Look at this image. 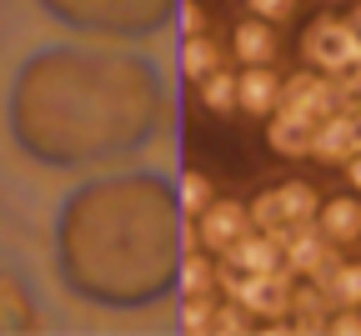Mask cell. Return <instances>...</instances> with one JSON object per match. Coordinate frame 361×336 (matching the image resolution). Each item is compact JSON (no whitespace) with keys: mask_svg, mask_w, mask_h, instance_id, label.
Here are the masks:
<instances>
[{"mask_svg":"<svg viewBox=\"0 0 361 336\" xmlns=\"http://www.w3.org/2000/svg\"><path fill=\"white\" fill-rule=\"evenodd\" d=\"M311 131H316V121L276 106V111L266 116V146L276 151V156H286V161H301V156H311Z\"/></svg>","mask_w":361,"mask_h":336,"instance_id":"obj_13","label":"cell"},{"mask_svg":"<svg viewBox=\"0 0 361 336\" xmlns=\"http://www.w3.org/2000/svg\"><path fill=\"white\" fill-rule=\"evenodd\" d=\"M301 61L311 71L341 76L346 66H356V30L341 16H316L306 25V35H301Z\"/></svg>","mask_w":361,"mask_h":336,"instance_id":"obj_5","label":"cell"},{"mask_svg":"<svg viewBox=\"0 0 361 336\" xmlns=\"http://www.w3.org/2000/svg\"><path fill=\"white\" fill-rule=\"evenodd\" d=\"M246 326H251V311H246L241 301H231V296L216 301V321H211V331H216V336H241Z\"/></svg>","mask_w":361,"mask_h":336,"instance_id":"obj_22","label":"cell"},{"mask_svg":"<svg viewBox=\"0 0 361 336\" xmlns=\"http://www.w3.org/2000/svg\"><path fill=\"white\" fill-rule=\"evenodd\" d=\"M56 271L96 306L156 301L180 271V206L151 176L71 191L56 216Z\"/></svg>","mask_w":361,"mask_h":336,"instance_id":"obj_2","label":"cell"},{"mask_svg":"<svg viewBox=\"0 0 361 336\" xmlns=\"http://www.w3.org/2000/svg\"><path fill=\"white\" fill-rule=\"evenodd\" d=\"M196 30H206V11L196 0H180V35H196Z\"/></svg>","mask_w":361,"mask_h":336,"instance_id":"obj_24","label":"cell"},{"mask_svg":"<svg viewBox=\"0 0 361 336\" xmlns=\"http://www.w3.org/2000/svg\"><path fill=\"white\" fill-rule=\"evenodd\" d=\"M211 321H216V292H191V296H180V331L206 336Z\"/></svg>","mask_w":361,"mask_h":336,"instance_id":"obj_21","label":"cell"},{"mask_svg":"<svg viewBox=\"0 0 361 336\" xmlns=\"http://www.w3.org/2000/svg\"><path fill=\"white\" fill-rule=\"evenodd\" d=\"M231 56L241 66H276L281 56V40H276V25L261 20V16H241L231 25Z\"/></svg>","mask_w":361,"mask_h":336,"instance_id":"obj_11","label":"cell"},{"mask_svg":"<svg viewBox=\"0 0 361 336\" xmlns=\"http://www.w3.org/2000/svg\"><path fill=\"white\" fill-rule=\"evenodd\" d=\"M216 66H226V51H221L206 30H196V35L180 40V76H186V80H201V76H211Z\"/></svg>","mask_w":361,"mask_h":336,"instance_id":"obj_16","label":"cell"},{"mask_svg":"<svg viewBox=\"0 0 361 336\" xmlns=\"http://www.w3.org/2000/svg\"><path fill=\"white\" fill-rule=\"evenodd\" d=\"M316 226H322V236L331 246H356L361 241V196L356 191H336V196H322V206H316Z\"/></svg>","mask_w":361,"mask_h":336,"instance_id":"obj_10","label":"cell"},{"mask_svg":"<svg viewBox=\"0 0 361 336\" xmlns=\"http://www.w3.org/2000/svg\"><path fill=\"white\" fill-rule=\"evenodd\" d=\"M216 271H221V261H211V251H206V246L180 251V271H176L180 296H191V292H216Z\"/></svg>","mask_w":361,"mask_h":336,"instance_id":"obj_17","label":"cell"},{"mask_svg":"<svg viewBox=\"0 0 361 336\" xmlns=\"http://www.w3.org/2000/svg\"><path fill=\"white\" fill-rule=\"evenodd\" d=\"M351 151H356V111L336 106V111H326L322 121H316V131H311V161L346 166Z\"/></svg>","mask_w":361,"mask_h":336,"instance_id":"obj_8","label":"cell"},{"mask_svg":"<svg viewBox=\"0 0 361 336\" xmlns=\"http://www.w3.org/2000/svg\"><path fill=\"white\" fill-rule=\"evenodd\" d=\"M166 116L161 76L130 56L51 45L20 61L6 95L16 151L45 171H85L146 146Z\"/></svg>","mask_w":361,"mask_h":336,"instance_id":"obj_1","label":"cell"},{"mask_svg":"<svg viewBox=\"0 0 361 336\" xmlns=\"http://www.w3.org/2000/svg\"><path fill=\"white\" fill-rule=\"evenodd\" d=\"M211 201H216V181H211L206 171H180V181H176V206L186 211V216H201Z\"/></svg>","mask_w":361,"mask_h":336,"instance_id":"obj_19","label":"cell"},{"mask_svg":"<svg viewBox=\"0 0 361 336\" xmlns=\"http://www.w3.org/2000/svg\"><path fill=\"white\" fill-rule=\"evenodd\" d=\"M296 11H301V0H246V16H261L271 25H286Z\"/></svg>","mask_w":361,"mask_h":336,"instance_id":"obj_23","label":"cell"},{"mask_svg":"<svg viewBox=\"0 0 361 336\" xmlns=\"http://www.w3.org/2000/svg\"><path fill=\"white\" fill-rule=\"evenodd\" d=\"M196 95H201V106L211 116H231L236 111V71L231 66H216L211 76L196 80Z\"/></svg>","mask_w":361,"mask_h":336,"instance_id":"obj_18","label":"cell"},{"mask_svg":"<svg viewBox=\"0 0 361 336\" xmlns=\"http://www.w3.org/2000/svg\"><path fill=\"white\" fill-rule=\"evenodd\" d=\"M281 106L286 111H296V116H306V121H322L326 111H336L341 101H336V76H326V71H296V76H286V85H281Z\"/></svg>","mask_w":361,"mask_h":336,"instance_id":"obj_7","label":"cell"},{"mask_svg":"<svg viewBox=\"0 0 361 336\" xmlns=\"http://www.w3.org/2000/svg\"><path fill=\"white\" fill-rule=\"evenodd\" d=\"M226 261H231V266H241V271H256V276H266V271H281V266H286L281 241H276V236H266V231H256V226L241 236V241H236L231 251H226Z\"/></svg>","mask_w":361,"mask_h":336,"instance_id":"obj_14","label":"cell"},{"mask_svg":"<svg viewBox=\"0 0 361 336\" xmlns=\"http://www.w3.org/2000/svg\"><path fill=\"white\" fill-rule=\"evenodd\" d=\"M35 6L80 35H141L166 20L171 0H35Z\"/></svg>","mask_w":361,"mask_h":336,"instance_id":"obj_3","label":"cell"},{"mask_svg":"<svg viewBox=\"0 0 361 336\" xmlns=\"http://www.w3.org/2000/svg\"><path fill=\"white\" fill-rule=\"evenodd\" d=\"M281 85H286V76H276V66H241L236 71V111L266 121L281 106Z\"/></svg>","mask_w":361,"mask_h":336,"instance_id":"obj_9","label":"cell"},{"mask_svg":"<svg viewBox=\"0 0 361 336\" xmlns=\"http://www.w3.org/2000/svg\"><path fill=\"white\" fill-rule=\"evenodd\" d=\"M246 231H251L246 201H226V196H216V201L196 216V236H201V246H206L211 256H226Z\"/></svg>","mask_w":361,"mask_h":336,"instance_id":"obj_6","label":"cell"},{"mask_svg":"<svg viewBox=\"0 0 361 336\" xmlns=\"http://www.w3.org/2000/svg\"><path fill=\"white\" fill-rule=\"evenodd\" d=\"M316 206H322V191H316L311 181H301V176L276 181V186L256 191V196L246 201L251 226L266 231V236H276V241H281V231H291L301 221H316Z\"/></svg>","mask_w":361,"mask_h":336,"instance_id":"obj_4","label":"cell"},{"mask_svg":"<svg viewBox=\"0 0 361 336\" xmlns=\"http://www.w3.org/2000/svg\"><path fill=\"white\" fill-rule=\"evenodd\" d=\"M322 292H326L331 306H361V261H341Z\"/></svg>","mask_w":361,"mask_h":336,"instance_id":"obj_20","label":"cell"},{"mask_svg":"<svg viewBox=\"0 0 361 336\" xmlns=\"http://www.w3.org/2000/svg\"><path fill=\"white\" fill-rule=\"evenodd\" d=\"M35 301L25 296V286L11 276V271H0V331H35Z\"/></svg>","mask_w":361,"mask_h":336,"instance_id":"obj_15","label":"cell"},{"mask_svg":"<svg viewBox=\"0 0 361 336\" xmlns=\"http://www.w3.org/2000/svg\"><path fill=\"white\" fill-rule=\"evenodd\" d=\"M331 251H341V246H331L316 221H301V226L281 231V256H286V271H291V276H311Z\"/></svg>","mask_w":361,"mask_h":336,"instance_id":"obj_12","label":"cell"},{"mask_svg":"<svg viewBox=\"0 0 361 336\" xmlns=\"http://www.w3.org/2000/svg\"><path fill=\"white\" fill-rule=\"evenodd\" d=\"M341 171H346V186H351L356 196H361V151H351V161H346Z\"/></svg>","mask_w":361,"mask_h":336,"instance_id":"obj_25","label":"cell"}]
</instances>
